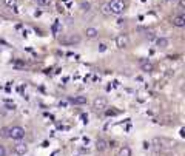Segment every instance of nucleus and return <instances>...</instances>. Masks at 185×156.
I'll return each instance as SVG.
<instances>
[{
    "mask_svg": "<svg viewBox=\"0 0 185 156\" xmlns=\"http://www.w3.org/2000/svg\"><path fill=\"white\" fill-rule=\"evenodd\" d=\"M80 119H82V122H85V124H87V122H88V115L82 113V115H80Z\"/></svg>",
    "mask_w": 185,
    "mask_h": 156,
    "instance_id": "23",
    "label": "nucleus"
},
{
    "mask_svg": "<svg viewBox=\"0 0 185 156\" xmlns=\"http://www.w3.org/2000/svg\"><path fill=\"white\" fill-rule=\"evenodd\" d=\"M80 6H82V9H83V11H90V8H91V5H90L88 2H82V5H80Z\"/></svg>",
    "mask_w": 185,
    "mask_h": 156,
    "instance_id": "17",
    "label": "nucleus"
},
{
    "mask_svg": "<svg viewBox=\"0 0 185 156\" xmlns=\"http://www.w3.org/2000/svg\"><path fill=\"white\" fill-rule=\"evenodd\" d=\"M37 5H40V6H50L51 5V0H36Z\"/></svg>",
    "mask_w": 185,
    "mask_h": 156,
    "instance_id": "16",
    "label": "nucleus"
},
{
    "mask_svg": "<svg viewBox=\"0 0 185 156\" xmlns=\"http://www.w3.org/2000/svg\"><path fill=\"white\" fill-rule=\"evenodd\" d=\"M107 105H108L107 99L102 98V96L96 98V99H94V102H92V108H94L96 111H103V110L107 108Z\"/></svg>",
    "mask_w": 185,
    "mask_h": 156,
    "instance_id": "3",
    "label": "nucleus"
},
{
    "mask_svg": "<svg viewBox=\"0 0 185 156\" xmlns=\"http://www.w3.org/2000/svg\"><path fill=\"white\" fill-rule=\"evenodd\" d=\"M8 130H9V128H2V130H0V136L8 137Z\"/></svg>",
    "mask_w": 185,
    "mask_h": 156,
    "instance_id": "20",
    "label": "nucleus"
},
{
    "mask_svg": "<svg viewBox=\"0 0 185 156\" xmlns=\"http://www.w3.org/2000/svg\"><path fill=\"white\" fill-rule=\"evenodd\" d=\"M59 40L63 45H74V43H79L80 42V37L79 36H71V37H60Z\"/></svg>",
    "mask_w": 185,
    "mask_h": 156,
    "instance_id": "6",
    "label": "nucleus"
},
{
    "mask_svg": "<svg viewBox=\"0 0 185 156\" xmlns=\"http://www.w3.org/2000/svg\"><path fill=\"white\" fill-rule=\"evenodd\" d=\"M128 45H130L128 34H119V36L116 37V46H117L119 50H124V48H127Z\"/></svg>",
    "mask_w": 185,
    "mask_h": 156,
    "instance_id": "4",
    "label": "nucleus"
},
{
    "mask_svg": "<svg viewBox=\"0 0 185 156\" xmlns=\"http://www.w3.org/2000/svg\"><path fill=\"white\" fill-rule=\"evenodd\" d=\"M120 111L119 110H116V108H111V110H105V115L107 116H117Z\"/></svg>",
    "mask_w": 185,
    "mask_h": 156,
    "instance_id": "14",
    "label": "nucleus"
},
{
    "mask_svg": "<svg viewBox=\"0 0 185 156\" xmlns=\"http://www.w3.org/2000/svg\"><path fill=\"white\" fill-rule=\"evenodd\" d=\"M85 34H87V39H96L99 36V30H96V28H87L85 30Z\"/></svg>",
    "mask_w": 185,
    "mask_h": 156,
    "instance_id": "11",
    "label": "nucleus"
},
{
    "mask_svg": "<svg viewBox=\"0 0 185 156\" xmlns=\"http://www.w3.org/2000/svg\"><path fill=\"white\" fill-rule=\"evenodd\" d=\"M40 14H42V11H36L34 13V17H40Z\"/></svg>",
    "mask_w": 185,
    "mask_h": 156,
    "instance_id": "26",
    "label": "nucleus"
},
{
    "mask_svg": "<svg viewBox=\"0 0 185 156\" xmlns=\"http://www.w3.org/2000/svg\"><path fill=\"white\" fill-rule=\"evenodd\" d=\"M179 135H181V136H182V137L185 136V128H184V127H182V128L179 130Z\"/></svg>",
    "mask_w": 185,
    "mask_h": 156,
    "instance_id": "25",
    "label": "nucleus"
},
{
    "mask_svg": "<svg viewBox=\"0 0 185 156\" xmlns=\"http://www.w3.org/2000/svg\"><path fill=\"white\" fill-rule=\"evenodd\" d=\"M144 148H150V144H148L147 141H145V142H144Z\"/></svg>",
    "mask_w": 185,
    "mask_h": 156,
    "instance_id": "27",
    "label": "nucleus"
},
{
    "mask_svg": "<svg viewBox=\"0 0 185 156\" xmlns=\"http://www.w3.org/2000/svg\"><path fill=\"white\" fill-rule=\"evenodd\" d=\"M3 2H5V5L9 6V8H17V0H3Z\"/></svg>",
    "mask_w": 185,
    "mask_h": 156,
    "instance_id": "15",
    "label": "nucleus"
},
{
    "mask_svg": "<svg viewBox=\"0 0 185 156\" xmlns=\"http://www.w3.org/2000/svg\"><path fill=\"white\" fill-rule=\"evenodd\" d=\"M125 0H111L110 3H108V8H110V13L111 14H114V16H120V14H124V11H125Z\"/></svg>",
    "mask_w": 185,
    "mask_h": 156,
    "instance_id": "1",
    "label": "nucleus"
},
{
    "mask_svg": "<svg viewBox=\"0 0 185 156\" xmlns=\"http://www.w3.org/2000/svg\"><path fill=\"white\" fill-rule=\"evenodd\" d=\"M96 148H97L99 152H103V150L108 148V142H107L105 139H97V141H96Z\"/></svg>",
    "mask_w": 185,
    "mask_h": 156,
    "instance_id": "10",
    "label": "nucleus"
},
{
    "mask_svg": "<svg viewBox=\"0 0 185 156\" xmlns=\"http://www.w3.org/2000/svg\"><path fill=\"white\" fill-rule=\"evenodd\" d=\"M168 43H170V40L165 39V37H159V39L156 40V46L157 48H162V50L168 46Z\"/></svg>",
    "mask_w": 185,
    "mask_h": 156,
    "instance_id": "12",
    "label": "nucleus"
},
{
    "mask_svg": "<svg viewBox=\"0 0 185 156\" xmlns=\"http://www.w3.org/2000/svg\"><path fill=\"white\" fill-rule=\"evenodd\" d=\"M63 2H68V0H63Z\"/></svg>",
    "mask_w": 185,
    "mask_h": 156,
    "instance_id": "28",
    "label": "nucleus"
},
{
    "mask_svg": "<svg viewBox=\"0 0 185 156\" xmlns=\"http://www.w3.org/2000/svg\"><path fill=\"white\" fill-rule=\"evenodd\" d=\"M99 51H100V53L107 51V45H105V43H100V45H99Z\"/></svg>",
    "mask_w": 185,
    "mask_h": 156,
    "instance_id": "21",
    "label": "nucleus"
},
{
    "mask_svg": "<svg viewBox=\"0 0 185 156\" xmlns=\"http://www.w3.org/2000/svg\"><path fill=\"white\" fill-rule=\"evenodd\" d=\"M5 104H6V107H8V110H14V108H16V105H14V104H9L8 100H5Z\"/></svg>",
    "mask_w": 185,
    "mask_h": 156,
    "instance_id": "22",
    "label": "nucleus"
},
{
    "mask_svg": "<svg viewBox=\"0 0 185 156\" xmlns=\"http://www.w3.org/2000/svg\"><path fill=\"white\" fill-rule=\"evenodd\" d=\"M117 156H131V148L130 147H122L120 150H119V153H117Z\"/></svg>",
    "mask_w": 185,
    "mask_h": 156,
    "instance_id": "13",
    "label": "nucleus"
},
{
    "mask_svg": "<svg viewBox=\"0 0 185 156\" xmlns=\"http://www.w3.org/2000/svg\"><path fill=\"white\" fill-rule=\"evenodd\" d=\"M173 25L174 26H177V28H184L185 26V16H176V17H173Z\"/></svg>",
    "mask_w": 185,
    "mask_h": 156,
    "instance_id": "8",
    "label": "nucleus"
},
{
    "mask_svg": "<svg viewBox=\"0 0 185 156\" xmlns=\"http://www.w3.org/2000/svg\"><path fill=\"white\" fill-rule=\"evenodd\" d=\"M14 153H17V155H26L28 153V145L26 144H17V145H14Z\"/></svg>",
    "mask_w": 185,
    "mask_h": 156,
    "instance_id": "7",
    "label": "nucleus"
},
{
    "mask_svg": "<svg viewBox=\"0 0 185 156\" xmlns=\"http://www.w3.org/2000/svg\"><path fill=\"white\" fill-rule=\"evenodd\" d=\"M8 137L14 139V141H20L25 137V128L20 127V125H14L8 130Z\"/></svg>",
    "mask_w": 185,
    "mask_h": 156,
    "instance_id": "2",
    "label": "nucleus"
},
{
    "mask_svg": "<svg viewBox=\"0 0 185 156\" xmlns=\"http://www.w3.org/2000/svg\"><path fill=\"white\" fill-rule=\"evenodd\" d=\"M0 156H6V150L3 145H0Z\"/></svg>",
    "mask_w": 185,
    "mask_h": 156,
    "instance_id": "24",
    "label": "nucleus"
},
{
    "mask_svg": "<svg viewBox=\"0 0 185 156\" xmlns=\"http://www.w3.org/2000/svg\"><path fill=\"white\" fill-rule=\"evenodd\" d=\"M102 13H103L105 16H110V14H111V13H110V8H108V3L102 6Z\"/></svg>",
    "mask_w": 185,
    "mask_h": 156,
    "instance_id": "18",
    "label": "nucleus"
},
{
    "mask_svg": "<svg viewBox=\"0 0 185 156\" xmlns=\"http://www.w3.org/2000/svg\"><path fill=\"white\" fill-rule=\"evenodd\" d=\"M68 100H70L71 104H74V105H83V104L88 102L85 96H76V98H70Z\"/></svg>",
    "mask_w": 185,
    "mask_h": 156,
    "instance_id": "9",
    "label": "nucleus"
},
{
    "mask_svg": "<svg viewBox=\"0 0 185 156\" xmlns=\"http://www.w3.org/2000/svg\"><path fill=\"white\" fill-rule=\"evenodd\" d=\"M59 26H60V23H59V20H56V23L53 25V34H57V33H59Z\"/></svg>",
    "mask_w": 185,
    "mask_h": 156,
    "instance_id": "19",
    "label": "nucleus"
},
{
    "mask_svg": "<svg viewBox=\"0 0 185 156\" xmlns=\"http://www.w3.org/2000/svg\"><path fill=\"white\" fill-rule=\"evenodd\" d=\"M140 68H142V71H145V73H151V71L154 70V65H153L148 59H142V60H140Z\"/></svg>",
    "mask_w": 185,
    "mask_h": 156,
    "instance_id": "5",
    "label": "nucleus"
}]
</instances>
